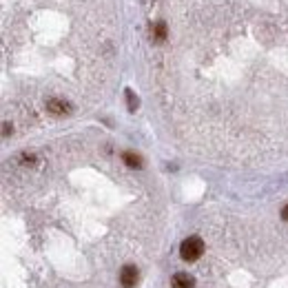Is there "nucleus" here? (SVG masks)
Returning <instances> with one entry per match:
<instances>
[{"label": "nucleus", "mask_w": 288, "mask_h": 288, "mask_svg": "<svg viewBox=\"0 0 288 288\" xmlns=\"http://www.w3.org/2000/svg\"><path fill=\"white\" fill-rule=\"evenodd\" d=\"M204 255V242L197 235H191L180 244V257L184 262H197Z\"/></svg>", "instance_id": "obj_1"}, {"label": "nucleus", "mask_w": 288, "mask_h": 288, "mask_svg": "<svg viewBox=\"0 0 288 288\" xmlns=\"http://www.w3.org/2000/svg\"><path fill=\"white\" fill-rule=\"evenodd\" d=\"M138 268L133 266V264H126V266H122L120 271V284L122 288H135V284H138Z\"/></svg>", "instance_id": "obj_2"}, {"label": "nucleus", "mask_w": 288, "mask_h": 288, "mask_svg": "<svg viewBox=\"0 0 288 288\" xmlns=\"http://www.w3.org/2000/svg\"><path fill=\"white\" fill-rule=\"evenodd\" d=\"M47 111H49L51 115H69V113L73 111V107L69 105L67 100H60V98H51V100H47Z\"/></svg>", "instance_id": "obj_3"}, {"label": "nucleus", "mask_w": 288, "mask_h": 288, "mask_svg": "<svg viewBox=\"0 0 288 288\" xmlns=\"http://www.w3.org/2000/svg\"><path fill=\"white\" fill-rule=\"evenodd\" d=\"M171 288H195V280L188 273H175L171 277Z\"/></svg>", "instance_id": "obj_4"}, {"label": "nucleus", "mask_w": 288, "mask_h": 288, "mask_svg": "<svg viewBox=\"0 0 288 288\" xmlns=\"http://www.w3.org/2000/svg\"><path fill=\"white\" fill-rule=\"evenodd\" d=\"M122 162L129 169H142L144 167V160L140 158L138 153H133V151H124V153H122Z\"/></svg>", "instance_id": "obj_5"}, {"label": "nucleus", "mask_w": 288, "mask_h": 288, "mask_svg": "<svg viewBox=\"0 0 288 288\" xmlns=\"http://www.w3.org/2000/svg\"><path fill=\"white\" fill-rule=\"evenodd\" d=\"M167 36H169L167 22H155V25L151 27V38H153V42H164Z\"/></svg>", "instance_id": "obj_6"}, {"label": "nucleus", "mask_w": 288, "mask_h": 288, "mask_svg": "<svg viewBox=\"0 0 288 288\" xmlns=\"http://www.w3.org/2000/svg\"><path fill=\"white\" fill-rule=\"evenodd\" d=\"M126 100H129V111H135V109H138V98H135V93L131 91V89H126Z\"/></svg>", "instance_id": "obj_7"}, {"label": "nucleus", "mask_w": 288, "mask_h": 288, "mask_svg": "<svg viewBox=\"0 0 288 288\" xmlns=\"http://www.w3.org/2000/svg\"><path fill=\"white\" fill-rule=\"evenodd\" d=\"M282 220H284V222H288V204L284 206V209H282Z\"/></svg>", "instance_id": "obj_8"}]
</instances>
